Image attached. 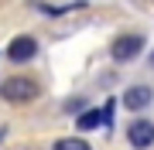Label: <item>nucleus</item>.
Returning <instances> with one entry per match:
<instances>
[{"label":"nucleus","instance_id":"obj_1","mask_svg":"<svg viewBox=\"0 0 154 150\" xmlns=\"http://www.w3.org/2000/svg\"><path fill=\"white\" fill-rule=\"evenodd\" d=\"M38 82L34 78H7L4 85H0V96H4L7 102H31L38 99Z\"/></svg>","mask_w":154,"mask_h":150},{"label":"nucleus","instance_id":"obj_2","mask_svg":"<svg viewBox=\"0 0 154 150\" xmlns=\"http://www.w3.org/2000/svg\"><path fill=\"white\" fill-rule=\"evenodd\" d=\"M140 51H144V34H120L113 41L110 55H113V61H134Z\"/></svg>","mask_w":154,"mask_h":150},{"label":"nucleus","instance_id":"obj_3","mask_svg":"<svg viewBox=\"0 0 154 150\" xmlns=\"http://www.w3.org/2000/svg\"><path fill=\"white\" fill-rule=\"evenodd\" d=\"M38 55V41L31 38V34H17V38L7 45V58L14 61V65H24V61H31Z\"/></svg>","mask_w":154,"mask_h":150},{"label":"nucleus","instance_id":"obj_4","mask_svg":"<svg viewBox=\"0 0 154 150\" xmlns=\"http://www.w3.org/2000/svg\"><path fill=\"white\" fill-rule=\"evenodd\" d=\"M127 143L137 147V150L151 147V143H154V123H151V119H134L130 126H127Z\"/></svg>","mask_w":154,"mask_h":150},{"label":"nucleus","instance_id":"obj_5","mask_svg":"<svg viewBox=\"0 0 154 150\" xmlns=\"http://www.w3.org/2000/svg\"><path fill=\"white\" fill-rule=\"evenodd\" d=\"M154 99V92L147 89V85H130V89L123 92V109H130V113H140V109H147Z\"/></svg>","mask_w":154,"mask_h":150},{"label":"nucleus","instance_id":"obj_6","mask_svg":"<svg viewBox=\"0 0 154 150\" xmlns=\"http://www.w3.org/2000/svg\"><path fill=\"white\" fill-rule=\"evenodd\" d=\"M75 126L82 130V133H86V130H96V126H103V109H82V113L75 116Z\"/></svg>","mask_w":154,"mask_h":150},{"label":"nucleus","instance_id":"obj_7","mask_svg":"<svg viewBox=\"0 0 154 150\" xmlns=\"http://www.w3.org/2000/svg\"><path fill=\"white\" fill-rule=\"evenodd\" d=\"M55 150H93V147H89L86 140H79V137H62L55 143Z\"/></svg>","mask_w":154,"mask_h":150},{"label":"nucleus","instance_id":"obj_8","mask_svg":"<svg viewBox=\"0 0 154 150\" xmlns=\"http://www.w3.org/2000/svg\"><path fill=\"white\" fill-rule=\"evenodd\" d=\"M113 109H116V99H110L103 106V126H113Z\"/></svg>","mask_w":154,"mask_h":150},{"label":"nucleus","instance_id":"obj_9","mask_svg":"<svg viewBox=\"0 0 154 150\" xmlns=\"http://www.w3.org/2000/svg\"><path fill=\"white\" fill-rule=\"evenodd\" d=\"M82 106H86L82 99H69L65 102V113H82Z\"/></svg>","mask_w":154,"mask_h":150},{"label":"nucleus","instance_id":"obj_10","mask_svg":"<svg viewBox=\"0 0 154 150\" xmlns=\"http://www.w3.org/2000/svg\"><path fill=\"white\" fill-rule=\"evenodd\" d=\"M151 65H154V51H151Z\"/></svg>","mask_w":154,"mask_h":150}]
</instances>
